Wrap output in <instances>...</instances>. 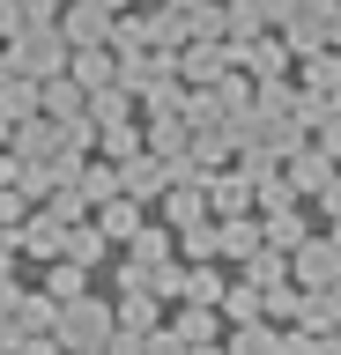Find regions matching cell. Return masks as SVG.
<instances>
[{
  "instance_id": "7c38bea8",
  "label": "cell",
  "mask_w": 341,
  "mask_h": 355,
  "mask_svg": "<svg viewBox=\"0 0 341 355\" xmlns=\"http://www.w3.org/2000/svg\"><path fill=\"white\" fill-rule=\"evenodd\" d=\"M60 30H67V44H112V8L104 0H67Z\"/></svg>"
},
{
  "instance_id": "7402d4cb",
  "label": "cell",
  "mask_w": 341,
  "mask_h": 355,
  "mask_svg": "<svg viewBox=\"0 0 341 355\" xmlns=\"http://www.w3.org/2000/svg\"><path fill=\"white\" fill-rule=\"evenodd\" d=\"M112 318H119L126 333H156V326H163V296L134 288V296H119V304H112Z\"/></svg>"
},
{
  "instance_id": "d4e9b609",
  "label": "cell",
  "mask_w": 341,
  "mask_h": 355,
  "mask_svg": "<svg viewBox=\"0 0 341 355\" xmlns=\"http://www.w3.org/2000/svg\"><path fill=\"white\" fill-rule=\"evenodd\" d=\"M104 252H112V237L97 230V215L90 222H67V259L74 266H104Z\"/></svg>"
},
{
  "instance_id": "8992f818",
  "label": "cell",
  "mask_w": 341,
  "mask_h": 355,
  "mask_svg": "<svg viewBox=\"0 0 341 355\" xmlns=\"http://www.w3.org/2000/svg\"><path fill=\"white\" fill-rule=\"evenodd\" d=\"M230 60L245 67L252 82H274V74H290V67H297V52L282 37H230Z\"/></svg>"
},
{
  "instance_id": "ee69618b",
  "label": "cell",
  "mask_w": 341,
  "mask_h": 355,
  "mask_svg": "<svg viewBox=\"0 0 341 355\" xmlns=\"http://www.w3.org/2000/svg\"><path fill=\"white\" fill-rule=\"evenodd\" d=\"M0 288H15V244L0 237Z\"/></svg>"
},
{
  "instance_id": "4fadbf2b",
  "label": "cell",
  "mask_w": 341,
  "mask_h": 355,
  "mask_svg": "<svg viewBox=\"0 0 341 355\" xmlns=\"http://www.w3.org/2000/svg\"><path fill=\"white\" fill-rule=\"evenodd\" d=\"M67 74H74L82 89H112V82H119V52H112V44H74Z\"/></svg>"
},
{
  "instance_id": "277c9868",
  "label": "cell",
  "mask_w": 341,
  "mask_h": 355,
  "mask_svg": "<svg viewBox=\"0 0 341 355\" xmlns=\"http://www.w3.org/2000/svg\"><path fill=\"white\" fill-rule=\"evenodd\" d=\"M15 252H23V259H67V222L52 215V207H30L23 215V230H15Z\"/></svg>"
},
{
  "instance_id": "d6986e66",
  "label": "cell",
  "mask_w": 341,
  "mask_h": 355,
  "mask_svg": "<svg viewBox=\"0 0 341 355\" xmlns=\"http://www.w3.org/2000/svg\"><path fill=\"white\" fill-rule=\"evenodd\" d=\"M141 141H149V155H163V163H171V155L193 148V126H185V111H171V119H149V126H141Z\"/></svg>"
},
{
  "instance_id": "4316f807",
  "label": "cell",
  "mask_w": 341,
  "mask_h": 355,
  "mask_svg": "<svg viewBox=\"0 0 341 355\" xmlns=\"http://www.w3.org/2000/svg\"><path fill=\"white\" fill-rule=\"evenodd\" d=\"M38 89L45 82H30V74H0V119H8V126L30 119V111H38Z\"/></svg>"
},
{
  "instance_id": "3957f363",
  "label": "cell",
  "mask_w": 341,
  "mask_h": 355,
  "mask_svg": "<svg viewBox=\"0 0 341 355\" xmlns=\"http://www.w3.org/2000/svg\"><path fill=\"white\" fill-rule=\"evenodd\" d=\"M171 67H178V82H185V89H215L238 60H230V37H185Z\"/></svg>"
},
{
  "instance_id": "30bf717a",
  "label": "cell",
  "mask_w": 341,
  "mask_h": 355,
  "mask_svg": "<svg viewBox=\"0 0 341 355\" xmlns=\"http://www.w3.org/2000/svg\"><path fill=\"white\" fill-rule=\"evenodd\" d=\"M282 171H290L297 200H319V185H326V178H334L341 163H334V155H326V148H319V141H304V148H297V155H282Z\"/></svg>"
},
{
  "instance_id": "603a6c76",
  "label": "cell",
  "mask_w": 341,
  "mask_h": 355,
  "mask_svg": "<svg viewBox=\"0 0 341 355\" xmlns=\"http://www.w3.org/2000/svg\"><path fill=\"white\" fill-rule=\"evenodd\" d=\"M126 252H134L141 266H163V259H178V230H171V222H141V237L126 244Z\"/></svg>"
},
{
  "instance_id": "836d02e7",
  "label": "cell",
  "mask_w": 341,
  "mask_h": 355,
  "mask_svg": "<svg viewBox=\"0 0 341 355\" xmlns=\"http://www.w3.org/2000/svg\"><path fill=\"white\" fill-rule=\"evenodd\" d=\"M178 259L185 266H201V259H223V237H215V215L193 222V230H178Z\"/></svg>"
},
{
  "instance_id": "74e56055",
  "label": "cell",
  "mask_w": 341,
  "mask_h": 355,
  "mask_svg": "<svg viewBox=\"0 0 341 355\" xmlns=\"http://www.w3.org/2000/svg\"><path fill=\"white\" fill-rule=\"evenodd\" d=\"M23 215H30L23 185H0V237H8V244H15V230H23Z\"/></svg>"
},
{
  "instance_id": "9c48e42d",
  "label": "cell",
  "mask_w": 341,
  "mask_h": 355,
  "mask_svg": "<svg viewBox=\"0 0 341 355\" xmlns=\"http://www.w3.org/2000/svg\"><path fill=\"white\" fill-rule=\"evenodd\" d=\"M171 333H178L185 348H215V340L230 333V318L215 304H178V311H171Z\"/></svg>"
},
{
  "instance_id": "4dcf8cb0",
  "label": "cell",
  "mask_w": 341,
  "mask_h": 355,
  "mask_svg": "<svg viewBox=\"0 0 341 355\" xmlns=\"http://www.w3.org/2000/svg\"><path fill=\"white\" fill-rule=\"evenodd\" d=\"M171 111H185V82L178 74H156L141 89V119H171Z\"/></svg>"
},
{
  "instance_id": "44dd1931",
  "label": "cell",
  "mask_w": 341,
  "mask_h": 355,
  "mask_svg": "<svg viewBox=\"0 0 341 355\" xmlns=\"http://www.w3.org/2000/svg\"><path fill=\"white\" fill-rule=\"evenodd\" d=\"M156 207H163V222H171V230H193V222H208V185H171Z\"/></svg>"
},
{
  "instance_id": "9a60e30c",
  "label": "cell",
  "mask_w": 341,
  "mask_h": 355,
  "mask_svg": "<svg viewBox=\"0 0 341 355\" xmlns=\"http://www.w3.org/2000/svg\"><path fill=\"white\" fill-rule=\"evenodd\" d=\"M297 89H304V96H334V89H341V52H334V44H319V52L297 60Z\"/></svg>"
},
{
  "instance_id": "f6af8a7d",
  "label": "cell",
  "mask_w": 341,
  "mask_h": 355,
  "mask_svg": "<svg viewBox=\"0 0 341 355\" xmlns=\"http://www.w3.org/2000/svg\"><path fill=\"white\" fill-rule=\"evenodd\" d=\"M312 355H341V326L334 333H312Z\"/></svg>"
},
{
  "instance_id": "bcb514c9",
  "label": "cell",
  "mask_w": 341,
  "mask_h": 355,
  "mask_svg": "<svg viewBox=\"0 0 341 355\" xmlns=\"http://www.w3.org/2000/svg\"><path fill=\"white\" fill-rule=\"evenodd\" d=\"M326 244H334V252H341V215H334V222H326Z\"/></svg>"
},
{
  "instance_id": "f1b7e54d",
  "label": "cell",
  "mask_w": 341,
  "mask_h": 355,
  "mask_svg": "<svg viewBox=\"0 0 341 355\" xmlns=\"http://www.w3.org/2000/svg\"><path fill=\"white\" fill-rule=\"evenodd\" d=\"M45 296H52V304H74V296H90V266L52 259V266H45Z\"/></svg>"
},
{
  "instance_id": "f907efd6",
  "label": "cell",
  "mask_w": 341,
  "mask_h": 355,
  "mask_svg": "<svg viewBox=\"0 0 341 355\" xmlns=\"http://www.w3.org/2000/svg\"><path fill=\"white\" fill-rule=\"evenodd\" d=\"M104 8H112V15H119V8H126V0H104Z\"/></svg>"
},
{
  "instance_id": "83f0119b",
  "label": "cell",
  "mask_w": 341,
  "mask_h": 355,
  "mask_svg": "<svg viewBox=\"0 0 341 355\" xmlns=\"http://www.w3.org/2000/svg\"><path fill=\"white\" fill-rule=\"evenodd\" d=\"M238 274H245L252 288H282V282H290V252H274V244H260V252H252V259L238 266Z\"/></svg>"
},
{
  "instance_id": "60d3db41",
  "label": "cell",
  "mask_w": 341,
  "mask_h": 355,
  "mask_svg": "<svg viewBox=\"0 0 341 355\" xmlns=\"http://www.w3.org/2000/svg\"><path fill=\"white\" fill-rule=\"evenodd\" d=\"M141 355H185V340H178V333H171V326H156V333H149V340H141Z\"/></svg>"
},
{
  "instance_id": "7bdbcfd3",
  "label": "cell",
  "mask_w": 341,
  "mask_h": 355,
  "mask_svg": "<svg viewBox=\"0 0 341 355\" xmlns=\"http://www.w3.org/2000/svg\"><path fill=\"white\" fill-rule=\"evenodd\" d=\"M23 163H30V155H15V148H0V185H23Z\"/></svg>"
},
{
  "instance_id": "cb8c5ba5",
  "label": "cell",
  "mask_w": 341,
  "mask_h": 355,
  "mask_svg": "<svg viewBox=\"0 0 341 355\" xmlns=\"http://www.w3.org/2000/svg\"><path fill=\"white\" fill-rule=\"evenodd\" d=\"M8 311H15V326H23V333H52V318H60V304H52L45 288H15V304H8Z\"/></svg>"
},
{
  "instance_id": "d590c367",
  "label": "cell",
  "mask_w": 341,
  "mask_h": 355,
  "mask_svg": "<svg viewBox=\"0 0 341 355\" xmlns=\"http://www.w3.org/2000/svg\"><path fill=\"white\" fill-rule=\"evenodd\" d=\"M45 207H52L60 222H90V215H97L90 200H82V185H52V200H45Z\"/></svg>"
},
{
  "instance_id": "f546056e",
  "label": "cell",
  "mask_w": 341,
  "mask_h": 355,
  "mask_svg": "<svg viewBox=\"0 0 341 355\" xmlns=\"http://www.w3.org/2000/svg\"><path fill=\"white\" fill-rule=\"evenodd\" d=\"M74 185H82V200H90V207H104V200L119 193V163H112V155H90V163H82V178H74Z\"/></svg>"
},
{
  "instance_id": "1f68e13d",
  "label": "cell",
  "mask_w": 341,
  "mask_h": 355,
  "mask_svg": "<svg viewBox=\"0 0 341 355\" xmlns=\"http://www.w3.org/2000/svg\"><path fill=\"white\" fill-rule=\"evenodd\" d=\"M97 148L112 155V163L141 155V148H149V141H141V119H112V126H97Z\"/></svg>"
},
{
  "instance_id": "7a4b0ae2",
  "label": "cell",
  "mask_w": 341,
  "mask_h": 355,
  "mask_svg": "<svg viewBox=\"0 0 341 355\" xmlns=\"http://www.w3.org/2000/svg\"><path fill=\"white\" fill-rule=\"evenodd\" d=\"M52 333H60V348H67V355H90V348H104V340L119 333V318H112L104 296H74V304H60Z\"/></svg>"
},
{
  "instance_id": "5b68a950",
  "label": "cell",
  "mask_w": 341,
  "mask_h": 355,
  "mask_svg": "<svg viewBox=\"0 0 341 355\" xmlns=\"http://www.w3.org/2000/svg\"><path fill=\"white\" fill-rule=\"evenodd\" d=\"M208 215H260V185H252L238 163L208 171Z\"/></svg>"
},
{
  "instance_id": "484cf974",
  "label": "cell",
  "mask_w": 341,
  "mask_h": 355,
  "mask_svg": "<svg viewBox=\"0 0 341 355\" xmlns=\"http://www.w3.org/2000/svg\"><path fill=\"white\" fill-rule=\"evenodd\" d=\"M223 288H230V274L215 259H201V266H185V296L178 304H223Z\"/></svg>"
},
{
  "instance_id": "ffe728a7",
  "label": "cell",
  "mask_w": 341,
  "mask_h": 355,
  "mask_svg": "<svg viewBox=\"0 0 341 355\" xmlns=\"http://www.w3.org/2000/svg\"><path fill=\"white\" fill-rule=\"evenodd\" d=\"M97 230H104V237H112V244H134V237H141V200L112 193V200H104V207H97Z\"/></svg>"
},
{
  "instance_id": "52a82bcc",
  "label": "cell",
  "mask_w": 341,
  "mask_h": 355,
  "mask_svg": "<svg viewBox=\"0 0 341 355\" xmlns=\"http://www.w3.org/2000/svg\"><path fill=\"white\" fill-rule=\"evenodd\" d=\"M119 193L126 200H141V207H149V200H163L171 193V163H163V155H126V163H119Z\"/></svg>"
},
{
  "instance_id": "681fc988",
  "label": "cell",
  "mask_w": 341,
  "mask_h": 355,
  "mask_svg": "<svg viewBox=\"0 0 341 355\" xmlns=\"http://www.w3.org/2000/svg\"><path fill=\"white\" fill-rule=\"evenodd\" d=\"M326 288H334V304H341V274H334V282H326Z\"/></svg>"
},
{
  "instance_id": "6da1fadb",
  "label": "cell",
  "mask_w": 341,
  "mask_h": 355,
  "mask_svg": "<svg viewBox=\"0 0 341 355\" xmlns=\"http://www.w3.org/2000/svg\"><path fill=\"white\" fill-rule=\"evenodd\" d=\"M74 44L60 22H23L15 37L0 44V74H30V82H52V74H67Z\"/></svg>"
},
{
  "instance_id": "f35d334b",
  "label": "cell",
  "mask_w": 341,
  "mask_h": 355,
  "mask_svg": "<svg viewBox=\"0 0 341 355\" xmlns=\"http://www.w3.org/2000/svg\"><path fill=\"white\" fill-rule=\"evenodd\" d=\"M274 207H297V185H290V171L260 178V215H274Z\"/></svg>"
},
{
  "instance_id": "e0dca14e",
  "label": "cell",
  "mask_w": 341,
  "mask_h": 355,
  "mask_svg": "<svg viewBox=\"0 0 341 355\" xmlns=\"http://www.w3.org/2000/svg\"><path fill=\"white\" fill-rule=\"evenodd\" d=\"M223 355H282V326H274V318L230 326V333H223Z\"/></svg>"
},
{
  "instance_id": "e575fe53",
  "label": "cell",
  "mask_w": 341,
  "mask_h": 355,
  "mask_svg": "<svg viewBox=\"0 0 341 355\" xmlns=\"http://www.w3.org/2000/svg\"><path fill=\"white\" fill-rule=\"evenodd\" d=\"M223 15H230V37H260L267 30V8L260 0H223Z\"/></svg>"
},
{
  "instance_id": "8d00e7d4",
  "label": "cell",
  "mask_w": 341,
  "mask_h": 355,
  "mask_svg": "<svg viewBox=\"0 0 341 355\" xmlns=\"http://www.w3.org/2000/svg\"><path fill=\"white\" fill-rule=\"evenodd\" d=\"M297 311H304V288H297V282L267 288V318H274V326H297Z\"/></svg>"
},
{
  "instance_id": "2e32d148",
  "label": "cell",
  "mask_w": 341,
  "mask_h": 355,
  "mask_svg": "<svg viewBox=\"0 0 341 355\" xmlns=\"http://www.w3.org/2000/svg\"><path fill=\"white\" fill-rule=\"evenodd\" d=\"M215 237H223V259L245 266L260 244H267V230H260V215H215Z\"/></svg>"
},
{
  "instance_id": "b9f144b4",
  "label": "cell",
  "mask_w": 341,
  "mask_h": 355,
  "mask_svg": "<svg viewBox=\"0 0 341 355\" xmlns=\"http://www.w3.org/2000/svg\"><path fill=\"white\" fill-rule=\"evenodd\" d=\"M319 215H326V222H334V215H341V171H334V178H326V185H319Z\"/></svg>"
},
{
  "instance_id": "7dc6e473",
  "label": "cell",
  "mask_w": 341,
  "mask_h": 355,
  "mask_svg": "<svg viewBox=\"0 0 341 355\" xmlns=\"http://www.w3.org/2000/svg\"><path fill=\"white\" fill-rule=\"evenodd\" d=\"M185 355H223V340H215V348H185Z\"/></svg>"
},
{
  "instance_id": "ac0fdd59",
  "label": "cell",
  "mask_w": 341,
  "mask_h": 355,
  "mask_svg": "<svg viewBox=\"0 0 341 355\" xmlns=\"http://www.w3.org/2000/svg\"><path fill=\"white\" fill-rule=\"evenodd\" d=\"M260 230H267L274 252H297V244L312 237V215H304V200H297V207H274V215H260Z\"/></svg>"
},
{
  "instance_id": "816d5d0a",
  "label": "cell",
  "mask_w": 341,
  "mask_h": 355,
  "mask_svg": "<svg viewBox=\"0 0 341 355\" xmlns=\"http://www.w3.org/2000/svg\"><path fill=\"white\" fill-rule=\"evenodd\" d=\"M0 355H8V348H0Z\"/></svg>"
},
{
  "instance_id": "d6a6232c",
  "label": "cell",
  "mask_w": 341,
  "mask_h": 355,
  "mask_svg": "<svg viewBox=\"0 0 341 355\" xmlns=\"http://www.w3.org/2000/svg\"><path fill=\"white\" fill-rule=\"evenodd\" d=\"M230 155H238L230 126H193V163H201V171H223Z\"/></svg>"
},
{
  "instance_id": "5bb4252c",
  "label": "cell",
  "mask_w": 341,
  "mask_h": 355,
  "mask_svg": "<svg viewBox=\"0 0 341 355\" xmlns=\"http://www.w3.org/2000/svg\"><path fill=\"white\" fill-rule=\"evenodd\" d=\"M38 111H45V119H90V89L74 82V74H52V82L38 89Z\"/></svg>"
},
{
  "instance_id": "c3c4849f",
  "label": "cell",
  "mask_w": 341,
  "mask_h": 355,
  "mask_svg": "<svg viewBox=\"0 0 341 355\" xmlns=\"http://www.w3.org/2000/svg\"><path fill=\"white\" fill-rule=\"evenodd\" d=\"M163 8H201V0H163Z\"/></svg>"
},
{
  "instance_id": "ab89813d",
  "label": "cell",
  "mask_w": 341,
  "mask_h": 355,
  "mask_svg": "<svg viewBox=\"0 0 341 355\" xmlns=\"http://www.w3.org/2000/svg\"><path fill=\"white\" fill-rule=\"evenodd\" d=\"M312 141H319V148H326V155L341 163V111H326V119H319V126H312Z\"/></svg>"
},
{
  "instance_id": "8fae6325",
  "label": "cell",
  "mask_w": 341,
  "mask_h": 355,
  "mask_svg": "<svg viewBox=\"0 0 341 355\" xmlns=\"http://www.w3.org/2000/svg\"><path fill=\"white\" fill-rule=\"evenodd\" d=\"M8 148L30 155V163H52L60 155V119H45V111H30V119H15V133H8Z\"/></svg>"
},
{
  "instance_id": "ba28073f",
  "label": "cell",
  "mask_w": 341,
  "mask_h": 355,
  "mask_svg": "<svg viewBox=\"0 0 341 355\" xmlns=\"http://www.w3.org/2000/svg\"><path fill=\"white\" fill-rule=\"evenodd\" d=\"M334 274H341V252H334V244H326V237L312 230V237H304V244L290 252V282H297V288H326Z\"/></svg>"
}]
</instances>
